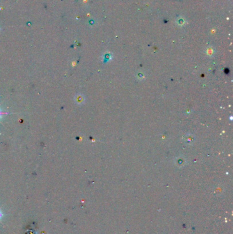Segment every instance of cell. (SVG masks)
I'll use <instances>...</instances> for the list:
<instances>
[{
  "label": "cell",
  "instance_id": "1",
  "mask_svg": "<svg viewBox=\"0 0 233 234\" xmlns=\"http://www.w3.org/2000/svg\"><path fill=\"white\" fill-rule=\"evenodd\" d=\"M1 217H2V213H1V210H0V219H1Z\"/></svg>",
  "mask_w": 233,
  "mask_h": 234
},
{
  "label": "cell",
  "instance_id": "2",
  "mask_svg": "<svg viewBox=\"0 0 233 234\" xmlns=\"http://www.w3.org/2000/svg\"><path fill=\"white\" fill-rule=\"evenodd\" d=\"M1 112L0 111V116H1Z\"/></svg>",
  "mask_w": 233,
  "mask_h": 234
}]
</instances>
